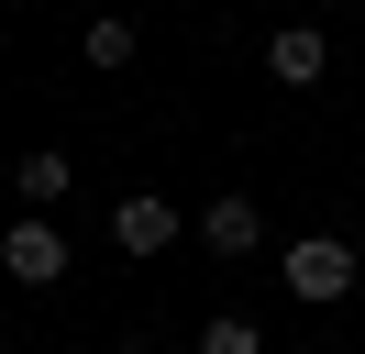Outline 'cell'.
Segmentation results:
<instances>
[{"label": "cell", "instance_id": "obj_7", "mask_svg": "<svg viewBox=\"0 0 365 354\" xmlns=\"http://www.w3.org/2000/svg\"><path fill=\"white\" fill-rule=\"evenodd\" d=\"M133 44H144V34H133L122 11H100V22H89V66H133Z\"/></svg>", "mask_w": 365, "mask_h": 354}, {"label": "cell", "instance_id": "obj_8", "mask_svg": "<svg viewBox=\"0 0 365 354\" xmlns=\"http://www.w3.org/2000/svg\"><path fill=\"white\" fill-rule=\"evenodd\" d=\"M200 354H266V332H255V321H244V310H222V321H210V332H200Z\"/></svg>", "mask_w": 365, "mask_h": 354}, {"label": "cell", "instance_id": "obj_5", "mask_svg": "<svg viewBox=\"0 0 365 354\" xmlns=\"http://www.w3.org/2000/svg\"><path fill=\"white\" fill-rule=\"evenodd\" d=\"M266 78H277V88H321V78H332L321 22H277V34H266Z\"/></svg>", "mask_w": 365, "mask_h": 354}, {"label": "cell", "instance_id": "obj_4", "mask_svg": "<svg viewBox=\"0 0 365 354\" xmlns=\"http://www.w3.org/2000/svg\"><path fill=\"white\" fill-rule=\"evenodd\" d=\"M188 233H200V243H210L222 266H244L255 243H266V211H255L244 188H222V199H200V221H188Z\"/></svg>", "mask_w": 365, "mask_h": 354}, {"label": "cell", "instance_id": "obj_6", "mask_svg": "<svg viewBox=\"0 0 365 354\" xmlns=\"http://www.w3.org/2000/svg\"><path fill=\"white\" fill-rule=\"evenodd\" d=\"M11 188H23V211H56V199L78 188V166H67V155H56V144H34L23 166H11Z\"/></svg>", "mask_w": 365, "mask_h": 354}, {"label": "cell", "instance_id": "obj_1", "mask_svg": "<svg viewBox=\"0 0 365 354\" xmlns=\"http://www.w3.org/2000/svg\"><path fill=\"white\" fill-rule=\"evenodd\" d=\"M277 288H288V299H354V288H365V255H354V243H343V233H299L288 243V255H277Z\"/></svg>", "mask_w": 365, "mask_h": 354}, {"label": "cell", "instance_id": "obj_2", "mask_svg": "<svg viewBox=\"0 0 365 354\" xmlns=\"http://www.w3.org/2000/svg\"><path fill=\"white\" fill-rule=\"evenodd\" d=\"M178 233H188V211H178L166 188H122V199H111V243H122L133 266H144V255H166Z\"/></svg>", "mask_w": 365, "mask_h": 354}, {"label": "cell", "instance_id": "obj_3", "mask_svg": "<svg viewBox=\"0 0 365 354\" xmlns=\"http://www.w3.org/2000/svg\"><path fill=\"white\" fill-rule=\"evenodd\" d=\"M0 266H11L23 288H56V277H67V233H56L45 211H23L11 233H0Z\"/></svg>", "mask_w": 365, "mask_h": 354}]
</instances>
